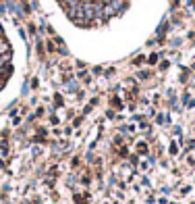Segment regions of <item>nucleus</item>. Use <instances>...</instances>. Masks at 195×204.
Segmentation results:
<instances>
[{
  "label": "nucleus",
  "mask_w": 195,
  "mask_h": 204,
  "mask_svg": "<svg viewBox=\"0 0 195 204\" xmlns=\"http://www.w3.org/2000/svg\"><path fill=\"white\" fill-rule=\"evenodd\" d=\"M102 13H104V17H112V15L116 13V6L114 4H106V6L102 9Z\"/></svg>",
  "instance_id": "obj_1"
}]
</instances>
